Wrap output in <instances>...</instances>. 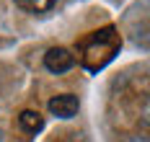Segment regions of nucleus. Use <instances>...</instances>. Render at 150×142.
<instances>
[{
  "label": "nucleus",
  "instance_id": "obj_5",
  "mask_svg": "<svg viewBox=\"0 0 150 142\" xmlns=\"http://www.w3.org/2000/svg\"><path fill=\"white\" fill-rule=\"evenodd\" d=\"M57 0H16V5L26 13H47L49 8H54Z\"/></svg>",
  "mask_w": 150,
  "mask_h": 142
},
{
  "label": "nucleus",
  "instance_id": "obj_4",
  "mask_svg": "<svg viewBox=\"0 0 150 142\" xmlns=\"http://www.w3.org/2000/svg\"><path fill=\"white\" fill-rule=\"evenodd\" d=\"M18 124L23 127L26 132L36 134V132H42V129H44V116H42L39 111L26 109V111H21V116H18Z\"/></svg>",
  "mask_w": 150,
  "mask_h": 142
},
{
  "label": "nucleus",
  "instance_id": "obj_1",
  "mask_svg": "<svg viewBox=\"0 0 150 142\" xmlns=\"http://www.w3.org/2000/svg\"><path fill=\"white\" fill-rule=\"evenodd\" d=\"M119 47H122V36L117 34V29L114 26H104L98 31L88 34L80 41V65L88 72H98L101 67H106L117 57Z\"/></svg>",
  "mask_w": 150,
  "mask_h": 142
},
{
  "label": "nucleus",
  "instance_id": "obj_6",
  "mask_svg": "<svg viewBox=\"0 0 150 142\" xmlns=\"http://www.w3.org/2000/svg\"><path fill=\"white\" fill-rule=\"evenodd\" d=\"M127 142H148V140H145V137H129Z\"/></svg>",
  "mask_w": 150,
  "mask_h": 142
},
{
  "label": "nucleus",
  "instance_id": "obj_2",
  "mask_svg": "<svg viewBox=\"0 0 150 142\" xmlns=\"http://www.w3.org/2000/svg\"><path fill=\"white\" fill-rule=\"evenodd\" d=\"M73 65H75V54L65 47H52L44 54V67L49 72H57L60 75V72H67Z\"/></svg>",
  "mask_w": 150,
  "mask_h": 142
},
{
  "label": "nucleus",
  "instance_id": "obj_3",
  "mask_svg": "<svg viewBox=\"0 0 150 142\" xmlns=\"http://www.w3.org/2000/svg\"><path fill=\"white\" fill-rule=\"evenodd\" d=\"M80 109V101H78V96L73 93H62V96H54L52 101H49V111L57 116V119H73L75 114Z\"/></svg>",
  "mask_w": 150,
  "mask_h": 142
}]
</instances>
